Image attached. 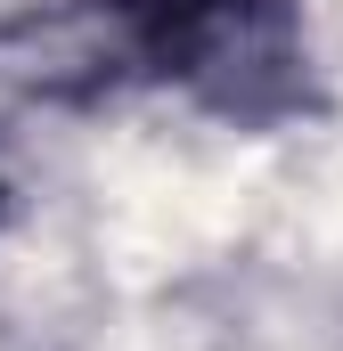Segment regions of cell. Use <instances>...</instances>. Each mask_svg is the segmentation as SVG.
Wrapping results in <instances>:
<instances>
[{
    "mask_svg": "<svg viewBox=\"0 0 343 351\" xmlns=\"http://www.w3.org/2000/svg\"><path fill=\"white\" fill-rule=\"evenodd\" d=\"M123 49L213 114L278 123L303 106V0H98Z\"/></svg>",
    "mask_w": 343,
    "mask_h": 351,
    "instance_id": "1",
    "label": "cell"
}]
</instances>
